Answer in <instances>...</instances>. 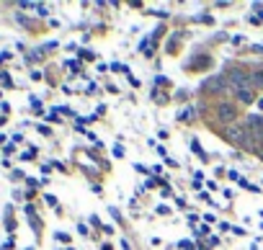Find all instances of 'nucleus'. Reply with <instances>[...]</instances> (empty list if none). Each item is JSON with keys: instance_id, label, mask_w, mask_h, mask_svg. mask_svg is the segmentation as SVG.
<instances>
[{"instance_id": "f257e3e1", "label": "nucleus", "mask_w": 263, "mask_h": 250, "mask_svg": "<svg viewBox=\"0 0 263 250\" xmlns=\"http://www.w3.org/2000/svg\"><path fill=\"white\" fill-rule=\"evenodd\" d=\"M224 137H227V142H232L235 147H248V150L255 147L253 132L248 127H240V124H230V127L224 129Z\"/></svg>"}, {"instance_id": "f03ea898", "label": "nucleus", "mask_w": 263, "mask_h": 250, "mask_svg": "<svg viewBox=\"0 0 263 250\" xmlns=\"http://www.w3.org/2000/svg\"><path fill=\"white\" fill-rule=\"evenodd\" d=\"M224 77H227V86H232L235 91H240V88H253L250 86V72H245V70H230L227 75H224Z\"/></svg>"}, {"instance_id": "7ed1b4c3", "label": "nucleus", "mask_w": 263, "mask_h": 250, "mask_svg": "<svg viewBox=\"0 0 263 250\" xmlns=\"http://www.w3.org/2000/svg\"><path fill=\"white\" fill-rule=\"evenodd\" d=\"M224 86H227V77H224V75H212L209 80L201 82V91H207V93H219V91H224Z\"/></svg>"}, {"instance_id": "20e7f679", "label": "nucleus", "mask_w": 263, "mask_h": 250, "mask_svg": "<svg viewBox=\"0 0 263 250\" xmlns=\"http://www.w3.org/2000/svg\"><path fill=\"white\" fill-rule=\"evenodd\" d=\"M235 116H238V111H235V106L232 103H219L217 106V119L219 121H235Z\"/></svg>"}, {"instance_id": "39448f33", "label": "nucleus", "mask_w": 263, "mask_h": 250, "mask_svg": "<svg viewBox=\"0 0 263 250\" xmlns=\"http://www.w3.org/2000/svg\"><path fill=\"white\" fill-rule=\"evenodd\" d=\"M245 127L253 132V137H255V134H263V116H260V114H250V116L245 119Z\"/></svg>"}, {"instance_id": "423d86ee", "label": "nucleus", "mask_w": 263, "mask_h": 250, "mask_svg": "<svg viewBox=\"0 0 263 250\" xmlns=\"http://www.w3.org/2000/svg\"><path fill=\"white\" fill-rule=\"evenodd\" d=\"M235 96H238L240 103H253L255 101V91L253 88H240V91H235Z\"/></svg>"}, {"instance_id": "0eeeda50", "label": "nucleus", "mask_w": 263, "mask_h": 250, "mask_svg": "<svg viewBox=\"0 0 263 250\" xmlns=\"http://www.w3.org/2000/svg\"><path fill=\"white\" fill-rule=\"evenodd\" d=\"M250 86L253 88H263V67H258V70L250 72Z\"/></svg>"}, {"instance_id": "6e6552de", "label": "nucleus", "mask_w": 263, "mask_h": 250, "mask_svg": "<svg viewBox=\"0 0 263 250\" xmlns=\"http://www.w3.org/2000/svg\"><path fill=\"white\" fill-rule=\"evenodd\" d=\"M178 119H181V121H189V119H194V111H191V108H181V111H178Z\"/></svg>"}, {"instance_id": "1a4fd4ad", "label": "nucleus", "mask_w": 263, "mask_h": 250, "mask_svg": "<svg viewBox=\"0 0 263 250\" xmlns=\"http://www.w3.org/2000/svg\"><path fill=\"white\" fill-rule=\"evenodd\" d=\"M260 160H263V150H260Z\"/></svg>"}]
</instances>
